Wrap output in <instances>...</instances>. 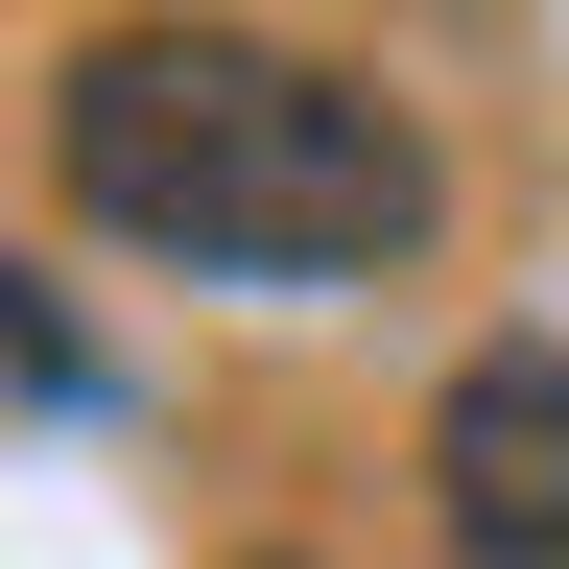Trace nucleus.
<instances>
[{"label": "nucleus", "instance_id": "nucleus-1", "mask_svg": "<svg viewBox=\"0 0 569 569\" xmlns=\"http://www.w3.org/2000/svg\"><path fill=\"white\" fill-rule=\"evenodd\" d=\"M48 190L96 213L119 261H190V284H403L451 238V167L380 71L332 48H261V24H96L48 71Z\"/></svg>", "mask_w": 569, "mask_h": 569}, {"label": "nucleus", "instance_id": "nucleus-2", "mask_svg": "<svg viewBox=\"0 0 569 569\" xmlns=\"http://www.w3.org/2000/svg\"><path fill=\"white\" fill-rule=\"evenodd\" d=\"M427 498H451V569H569V356H546V332L451 356V403H427Z\"/></svg>", "mask_w": 569, "mask_h": 569}, {"label": "nucleus", "instance_id": "nucleus-3", "mask_svg": "<svg viewBox=\"0 0 569 569\" xmlns=\"http://www.w3.org/2000/svg\"><path fill=\"white\" fill-rule=\"evenodd\" d=\"M0 380H24V403H96V332H71L24 261H0Z\"/></svg>", "mask_w": 569, "mask_h": 569}]
</instances>
